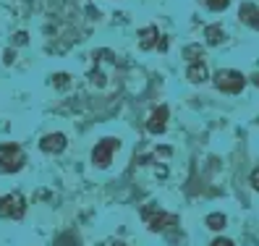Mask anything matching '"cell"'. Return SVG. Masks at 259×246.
I'll use <instances>...</instances> for the list:
<instances>
[{
	"instance_id": "obj_1",
	"label": "cell",
	"mask_w": 259,
	"mask_h": 246,
	"mask_svg": "<svg viewBox=\"0 0 259 246\" xmlns=\"http://www.w3.org/2000/svg\"><path fill=\"white\" fill-rule=\"evenodd\" d=\"M26 155L19 144H0V173H19Z\"/></svg>"
},
{
	"instance_id": "obj_2",
	"label": "cell",
	"mask_w": 259,
	"mask_h": 246,
	"mask_svg": "<svg viewBox=\"0 0 259 246\" xmlns=\"http://www.w3.org/2000/svg\"><path fill=\"white\" fill-rule=\"evenodd\" d=\"M215 87L220 92H228V95H238V92L246 87V79H243V73H238L233 68H220L215 73Z\"/></svg>"
},
{
	"instance_id": "obj_3",
	"label": "cell",
	"mask_w": 259,
	"mask_h": 246,
	"mask_svg": "<svg viewBox=\"0 0 259 246\" xmlns=\"http://www.w3.org/2000/svg\"><path fill=\"white\" fill-rule=\"evenodd\" d=\"M26 212V202L21 194H6L0 196V218H8V220H21Z\"/></svg>"
},
{
	"instance_id": "obj_4",
	"label": "cell",
	"mask_w": 259,
	"mask_h": 246,
	"mask_svg": "<svg viewBox=\"0 0 259 246\" xmlns=\"http://www.w3.org/2000/svg\"><path fill=\"white\" fill-rule=\"evenodd\" d=\"M118 149H120V142L113 139V136H108V139L97 142V147L92 149V162H95L97 168H108V165L113 162V155H115Z\"/></svg>"
},
{
	"instance_id": "obj_5",
	"label": "cell",
	"mask_w": 259,
	"mask_h": 246,
	"mask_svg": "<svg viewBox=\"0 0 259 246\" xmlns=\"http://www.w3.org/2000/svg\"><path fill=\"white\" fill-rule=\"evenodd\" d=\"M144 220H147V225H149V230H165V228H170V225H176L178 223V218L176 215H165V212H155L152 215L149 210H144Z\"/></svg>"
},
{
	"instance_id": "obj_6",
	"label": "cell",
	"mask_w": 259,
	"mask_h": 246,
	"mask_svg": "<svg viewBox=\"0 0 259 246\" xmlns=\"http://www.w3.org/2000/svg\"><path fill=\"white\" fill-rule=\"evenodd\" d=\"M39 149L45 152V155H60V152L66 149V136L63 134H48V136H42Z\"/></svg>"
},
{
	"instance_id": "obj_7",
	"label": "cell",
	"mask_w": 259,
	"mask_h": 246,
	"mask_svg": "<svg viewBox=\"0 0 259 246\" xmlns=\"http://www.w3.org/2000/svg\"><path fill=\"white\" fill-rule=\"evenodd\" d=\"M167 115H170L167 105H160L157 110L149 115V120H147V131H149V134H162L165 126H167Z\"/></svg>"
},
{
	"instance_id": "obj_8",
	"label": "cell",
	"mask_w": 259,
	"mask_h": 246,
	"mask_svg": "<svg viewBox=\"0 0 259 246\" xmlns=\"http://www.w3.org/2000/svg\"><path fill=\"white\" fill-rule=\"evenodd\" d=\"M238 19H241L243 24L259 29V8H256L254 3H243V6L238 8Z\"/></svg>"
},
{
	"instance_id": "obj_9",
	"label": "cell",
	"mask_w": 259,
	"mask_h": 246,
	"mask_svg": "<svg viewBox=\"0 0 259 246\" xmlns=\"http://www.w3.org/2000/svg\"><path fill=\"white\" fill-rule=\"evenodd\" d=\"M157 37H160L157 26H144L142 32H139V48L142 50H152L157 45Z\"/></svg>"
},
{
	"instance_id": "obj_10",
	"label": "cell",
	"mask_w": 259,
	"mask_h": 246,
	"mask_svg": "<svg viewBox=\"0 0 259 246\" xmlns=\"http://www.w3.org/2000/svg\"><path fill=\"white\" fill-rule=\"evenodd\" d=\"M186 79H189L191 84L204 81V79H207V66L202 63V60H194V63L189 66V71H186Z\"/></svg>"
},
{
	"instance_id": "obj_11",
	"label": "cell",
	"mask_w": 259,
	"mask_h": 246,
	"mask_svg": "<svg viewBox=\"0 0 259 246\" xmlns=\"http://www.w3.org/2000/svg\"><path fill=\"white\" fill-rule=\"evenodd\" d=\"M204 34H207V42H209V45H220L223 37H225V34H223V26H218V24L207 26V32H204Z\"/></svg>"
},
{
	"instance_id": "obj_12",
	"label": "cell",
	"mask_w": 259,
	"mask_h": 246,
	"mask_svg": "<svg viewBox=\"0 0 259 246\" xmlns=\"http://www.w3.org/2000/svg\"><path fill=\"white\" fill-rule=\"evenodd\" d=\"M207 228H212V230H223V228H225V215H223V212H212V215H207Z\"/></svg>"
},
{
	"instance_id": "obj_13",
	"label": "cell",
	"mask_w": 259,
	"mask_h": 246,
	"mask_svg": "<svg viewBox=\"0 0 259 246\" xmlns=\"http://www.w3.org/2000/svg\"><path fill=\"white\" fill-rule=\"evenodd\" d=\"M204 3H207V8H209V11H225L231 0H204Z\"/></svg>"
},
{
	"instance_id": "obj_14",
	"label": "cell",
	"mask_w": 259,
	"mask_h": 246,
	"mask_svg": "<svg viewBox=\"0 0 259 246\" xmlns=\"http://www.w3.org/2000/svg\"><path fill=\"white\" fill-rule=\"evenodd\" d=\"M53 79H55L58 87H68V76L66 73H58V76H53Z\"/></svg>"
},
{
	"instance_id": "obj_15",
	"label": "cell",
	"mask_w": 259,
	"mask_h": 246,
	"mask_svg": "<svg viewBox=\"0 0 259 246\" xmlns=\"http://www.w3.org/2000/svg\"><path fill=\"white\" fill-rule=\"evenodd\" d=\"M209 246H233V241H231V238H215Z\"/></svg>"
},
{
	"instance_id": "obj_16",
	"label": "cell",
	"mask_w": 259,
	"mask_h": 246,
	"mask_svg": "<svg viewBox=\"0 0 259 246\" xmlns=\"http://www.w3.org/2000/svg\"><path fill=\"white\" fill-rule=\"evenodd\" d=\"M251 183H254V189L259 191V168H256V171L251 173Z\"/></svg>"
},
{
	"instance_id": "obj_17",
	"label": "cell",
	"mask_w": 259,
	"mask_h": 246,
	"mask_svg": "<svg viewBox=\"0 0 259 246\" xmlns=\"http://www.w3.org/2000/svg\"><path fill=\"white\" fill-rule=\"evenodd\" d=\"M16 42H19V45H24V42H26V34H24V32H21V34H16Z\"/></svg>"
},
{
	"instance_id": "obj_18",
	"label": "cell",
	"mask_w": 259,
	"mask_h": 246,
	"mask_svg": "<svg viewBox=\"0 0 259 246\" xmlns=\"http://www.w3.org/2000/svg\"><path fill=\"white\" fill-rule=\"evenodd\" d=\"M254 84H256V87H259V73H256V76H254Z\"/></svg>"
},
{
	"instance_id": "obj_19",
	"label": "cell",
	"mask_w": 259,
	"mask_h": 246,
	"mask_svg": "<svg viewBox=\"0 0 259 246\" xmlns=\"http://www.w3.org/2000/svg\"><path fill=\"white\" fill-rule=\"evenodd\" d=\"M113 246H126V243H120V241H118V243H113Z\"/></svg>"
}]
</instances>
